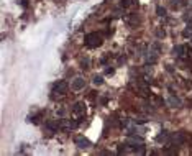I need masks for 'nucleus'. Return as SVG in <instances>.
<instances>
[{"label":"nucleus","instance_id":"f257e3e1","mask_svg":"<svg viewBox=\"0 0 192 156\" xmlns=\"http://www.w3.org/2000/svg\"><path fill=\"white\" fill-rule=\"evenodd\" d=\"M102 45V36L99 33H89L85 36V46L87 48H99Z\"/></svg>","mask_w":192,"mask_h":156},{"label":"nucleus","instance_id":"f03ea898","mask_svg":"<svg viewBox=\"0 0 192 156\" xmlns=\"http://www.w3.org/2000/svg\"><path fill=\"white\" fill-rule=\"evenodd\" d=\"M67 92V82L66 81H58L53 87V99H58V95H64Z\"/></svg>","mask_w":192,"mask_h":156},{"label":"nucleus","instance_id":"7ed1b4c3","mask_svg":"<svg viewBox=\"0 0 192 156\" xmlns=\"http://www.w3.org/2000/svg\"><path fill=\"white\" fill-rule=\"evenodd\" d=\"M76 145L80 148V150H87V148H90L92 146V141L90 140H87V138H84V136H76Z\"/></svg>","mask_w":192,"mask_h":156},{"label":"nucleus","instance_id":"20e7f679","mask_svg":"<svg viewBox=\"0 0 192 156\" xmlns=\"http://www.w3.org/2000/svg\"><path fill=\"white\" fill-rule=\"evenodd\" d=\"M184 140H186L184 133H172V135H171V143L174 145V146H179V145H182Z\"/></svg>","mask_w":192,"mask_h":156},{"label":"nucleus","instance_id":"39448f33","mask_svg":"<svg viewBox=\"0 0 192 156\" xmlns=\"http://www.w3.org/2000/svg\"><path fill=\"white\" fill-rule=\"evenodd\" d=\"M72 89L74 90H80V89H84L85 87V81H84L82 77H76L74 81H72Z\"/></svg>","mask_w":192,"mask_h":156},{"label":"nucleus","instance_id":"423d86ee","mask_svg":"<svg viewBox=\"0 0 192 156\" xmlns=\"http://www.w3.org/2000/svg\"><path fill=\"white\" fill-rule=\"evenodd\" d=\"M74 113H76V115H79V117H82V115L85 113V105H84V102L74 104Z\"/></svg>","mask_w":192,"mask_h":156},{"label":"nucleus","instance_id":"0eeeda50","mask_svg":"<svg viewBox=\"0 0 192 156\" xmlns=\"http://www.w3.org/2000/svg\"><path fill=\"white\" fill-rule=\"evenodd\" d=\"M186 46H182V45H179V46H174V49H172V54L174 56H179V57H182V56H186Z\"/></svg>","mask_w":192,"mask_h":156},{"label":"nucleus","instance_id":"6e6552de","mask_svg":"<svg viewBox=\"0 0 192 156\" xmlns=\"http://www.w3.org/2000/svg\"><path fill=\"white\" fill-rule=\"evenodd\" d=\"M126 141H128V145H136V146L143 145V138H140V136H130Z\"/></svg>","mask_w":192,"mask_h":156},{"label":"nucleus","instance_id":"1a4fd4ad","mask_svg":"<svg viewBox=\"0 0 192 156\" xmlns=\"http://www.w3.org/2000/svg\"><path fill=\"white\" fill-rule=\"evenodd\" d=\"M167 104H169V105H171V107H179V100H177V99H176L174 97V95H171V97H169V99H167Z\"/></svg>","mask_w":192,"mask_h":156},{"label":"nucleus","instance_id":"9d476101","mask_svg":"<svg viewBox=\"0 0 192 156\" xmlns=\"http://www.w3.org/2000/svg\"><path fill=\"white\" fill-rule=\"evenodd\" d=\"M166 140H171V135L167 131H161V135L158 136V141H166Z\"/></svg>","mask_w":192,"mask_h":156},{"label":"nucleus","instance_id":"9b49d317","mask_svg":"<svg viewBox=\"0 0 192 156\" xmlns=\"http://www.w3.org/2000/svg\"><path fill=\"white\" fill-rule=\"evenodd\" d=\"M94 84H95V86L104 84V77H102V76H94Z\"/></svg>","mask_w":192,"mask_h":156},{"label":"nucleus","instance_id":"f8f14e48","mask_svg":"<svg viewBox=\"0 0 192 156\" xmlns=\"http://www.w3.org/2000/svg\"><path fill=\"white\" fill-rule=\"evenodd\" d=\"M156 13H158L159 16H164V15H166V10H164L163 7H158V8H156Z\"/></svg>","mask_w":192,"mask_h":156},{"label":"nucleus","instance_id":"ddd939ff","mask_svg":"<svg viewBox=\"0 0 192 156\" xmlns=\"http://www.w3.org/2000/svg\"><path fill=\"white\" fill-rule=\"evenodd\" d=\"M80 66H82V69H87L89 67V59H82V61H80Z\"/></svg>","mask_w":192,"mask_h":156},{"label":"nucleus","instance_id":"4468645a","mask_svg":"<svg viewBox=\"0 0 192 156\" xmlns=\"http://www.w3.org/2000/svg\"><path fill=\"white\" fill-rule=\"evenodd\" d=\"M128 5H130L128 0H121V7H128Z\"/></svg>","mask_w":192,"mask_h":156},{"label":"nucleus","instance_id":"2eb2a0df","mask_svg":"<svg viewBox=\"0 0 192 156\" xmlns=\"http://www.w3.org/2000/svg\"><path fill=\"white\" fill-rule=\"evenodd\" d=\"M20 5L21 7H26V5H28V0H20Z\"/></svg>","mask_w":192,"mask_h":156}]
</instances>
